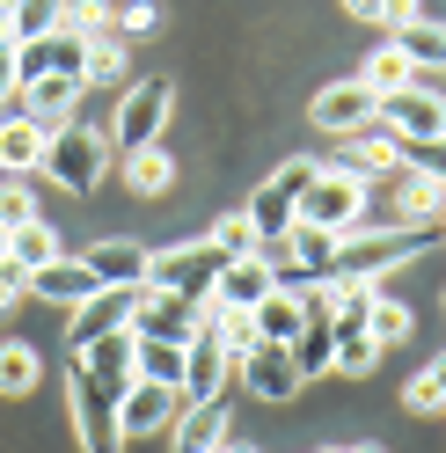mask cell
Listing matches in <instances>:
<instances>
[{
  "label": "cell",
  "instance_id": "cell-1",
  "mask_svg": "<svg viewBox=\"0 0 446 453\" xmlns=\"http://www.w3.org/2000/svg\"><path fill=\"white\" fill-rule=\"evenodd\" d=\"M66 403H73V439H81V453H125V424H118L125 388H118V380H96L88 365L73 358V373H66Z\"/></svg>",
  "mask_w": 446,
  "mask_h": 453
},
{
  "label": "cell",
  "instance_id": "cell-2",
  "mask_svg": "<svg viewBox=\"0 0 446 453\" xmlns=\"http://www.w3.org/2000/svg\"><path fill=\"white\" fill-rule=\"evenodd\" d=\"M322 176V161L315 154H300V161H278L271 168V183H257V197H249V226H257V249L264 242H286L293 226H300V190H308Z\"/></svg>",
  "mask_w": 446,
  "mask_h": 453
},
{
  "label": "cell",
  "instance_id": "cell-3",
  "mask_svg": "<svg viewBox=\"0 0 446 453\" xmlns=\"http://www.w3.org/2000/svg\"><path fill=\"white\" fill-rule=\"evenodd\" d=\"M432 226H403V234H388V226H358V234H344L337 249V271L344 278H366V286H388L410 257H425Z\"/></svg>",
  "mask_w": 446,
  "mask_h": 453
},
{
  "label": "cell",
  "instance_id": "cell-4",
  "mask_svg": "<svg viewBox=\"0 0 446 453\" xmlns=\"http://www.w3.org/2000/svg\"><path fill=\"white\" fill-rule=\"evenodd\" d=\"M103 161H110V132H88V125H51L44 132V176L59 183V190H73V197H88L96 183H103Z\"/></svg>",
  "mask_w": 446,
  "mask_h": 453
},
{
  "label": "cell",
  "instance_id": "cell-5",
  "mask_svg": "<svg viewBox=\"0 0 446 453\" xmlns=\"http://www.w3.org/2000/svg\"><path fill=\"white\" fill-rule=\"evenodd\" d=\"M300 219L329 226V234H358L366 226V176H351L344 161H322V176L300 190Z\"/></svg>",
  "mask_w": 446,
  "mask_h": 453
},
{
  "label": "cell",
  "instance_id": "cell-6",
  "mask_svg": "<svg viewBox=\"0 0 446 453\" xmlns=\"http://www.w3.org/2000/svg\"><path fill=\"white\" fill-rule=\"evenodd\" d=\"M169 73H147V81H132V88L118 96V118H110V147L118 154H139V147H161V125H169Z\"/></svg>",
  "mask_w": 446,
  "mask_h": 453
},
{
  "label": "cell",
  "instance_id": "cell-7",
  "mask_svg": "<svg viewBox=\"0 0 446 453\" xmlns=\"http://www.w3.org/2000/svg\"><path fill=\"white\" fill-rule=\"evenodd\" d=\"M219 249L212 242H176V249H161V257L147 264V286L154 293H176V300H212V286H219Z\"/></svg>",
  "mask_w": 446,
  "mask_h": 453
},
{
  "label": "cell",
  "instance_id": "cell-8",
  "mask_svg": "<svg viewBox=\"0 0 446 453\" xmlns=\"http://www.w3.org/2000/svg\"><path fill=\"white\" fill-rule=\"evenodd\" d=\"M373 118L396 132V139H446V96H439V88H425V81H410V88L381 96Z\"/></svg>",
  "mask_w": 446,
  "mask_h": 453
},
{
  "label": "cell",
  "instance_id": "cell-9",
  "mask_svg": "<svg viewBox=\"0 0 446 453\" xmlns=\"http://www.w3.org/2000/svg\"><path fill=\"white\" fill-rule=\"evenodd\" d=\"M373 110H381V103H373V88L351 73V81H329V88L308 103V118H315L329 139H351V132H366V125H373Z\"/></svg>",
  "mask_w": 446,
  "mask_h": 453
},
{
  "label": "cell",
  "instance_id": "cell-10",
  "mask_svg": "<svg viewBox=\"0 0 446 453\" xmlns=\"http://www.w3.org/2000/svg\"><path fill=\"white\" fill-rule=\"evenodd\" d=\"M235 380H242L249 395H257V403H293V395L308 388V380H300V365H293V351H286V344H257L249 358H235Z\"/></svg>",
  "mask_w": 446,
  "mask_h": 453
},
{
  "label": "cell",
  "instance_id": "cell-11",
  "mask_svg": "<svg viewBox=\"0 0 446 453\" xmlns=\"http://www.w3.org/2000/svg\"><path fill=\"white\" fill-rule=\"evenodd\" d=\"M183 410V388H161V380H125V403H118V424H125V439H154V432H169Z\"/></svg>",
  "mask_w": 446,
  "mask_h": 453
},
{
  "label": "cell",
  "instance_id": "cell-12",
  "mask_svg": "<svg viewBox=\"0 0 446 453\" xmlns=\"http://www.w3.org/2000/svg\"><path fill=\"white\" fill-rule=\"evenodd\" d=\"M81 59H88V44H81V37L44 30L30 44H15V88H30V81H44V73H81ZM81 81H88V73H81Z\"/></svg>",
  "mask_w": 446,
  "mask_h": 453
},
{
  "label": "cell",
  "instance_id": "cell-13",
  "mask_svg": "<svg viewBox=\"0 0 446 453\" xmlns=\"http://www.w3.org/2000/svg\"><path fill=\"white\" fill-rule=\"evenodd\" d=\"M139 293H147V286H103L96 300H81V307H73V336H66V344L81 351V344H96V336H110V329H132Z\"/></svg>",
  "mask_w": 446,
  "mask_h": 453
},
{
  "label": "cell",
  "instance_id": "cell-14",
  "mask_svg": "<svg viewBox=\"0 0 446 453\" xmlns=\"http://www.w3.org/2000/svg\"><path fill=\"white\" fill-rule=\"evenodd\" d=\"M190 329H198V300H176V293H139L132 307V336H161V344H190Z\"/></svg>",
  "mask_w": 446,
  "mask_h": 453
},
{
  "label": "cell",
  "instance_id": "cell-15",
  "mask_svg": "<svg viewBox=\"0 0 446 453\" xmlns=\"http://www.w3.org/2000/svg\"><path fill=\"white\" fill-rule=\"evenodd\" d=\"M264 293H278V271L264 264V257H227L219 264V286H212V300L227 307V315H249Z\"/></svg>",
  "mask_w": 446,
  "mask_h": 453
},
{
  "label": "cell",
  "instance_id": "cell-16",
  "mask_svg": "<svg viewBox=\"0 0 446 453\" xmlns=\"http://www.w3.org/2000/svg\"><path fill=\"white\" fill-rule=\"evenodd\" d=\"M30 293H37V300H51V307H66V315H73L81 300H96V293H103V278H96L88 264H81V257H51L44 271H30Z\"/></svg>",
  "mask_w": 446,
  "mask_h": 453
},
{
  "label": "cell",
  "instance_id": "cell-17",
  "mask_svg": "<svg viewBox=\"0 0 446 453\" xmlns=\"http://www.w3.org/2000/svg\"><path fill=\"white\" fill-rule=\"evenodd\" d=\"M169 432H176V453H212L219 439H227V395H212V403H183Z\"/></svg>",
  "mask_w": 446,
  "mask_h": 453
},
{
  "label": "cell",
  "instance_id": "cell-18",
  "mask_svg": "<svg viewBox=\"0 0 446 453\" xmlns=\"http://www.w3.org/2000/svg\"><path fill=\"white\" fill-rule=\"evenodd\" d=\"M81 88H88L81 73H44V81H30V88H22V118H37L44 132L66 125V110L81 103Z\"/></svg>",
  "mask_w": 446,
  "mask_h": 453
},
{
  "label": "cell",
  "instance_id": "cell-19",
  "mask_svg": "<svg viewBox=\"0 0 446 453\" xmlns=\"http://www.w3.org/2000/svg\"><path fill=\"white\" fill-rule=\"evenodd\" d=\"M388 44H396L403 59L417 66V81H425V73H446V22H432V15H417V22H403V30L388 37Z\"/></svg>",
  "mask_w": 446,
  "mask_h": 453
},
{
  "label": "cell",
  "instance_id": "cell-20",
  "mask_svg": "<svg viewBox=\"0 0 446 453\" xmlns=\"http://www.w3.org/2000/svg\"><path fill=\"white\" fill-rule=\"evenodd\" d=\"M81 264H88L103 286H147V264H154V257H147L139 242H96Z\"/></svg>",
  "mask_w": 446,
  "mask_h": 453
},
{
  "label": "cell",
  "instance_id": "cell-21",
  "mask_svg": "<svg viewBox=\"0 0 446 453\" xmlns=\"http://www.w3.org/2000/svg\"><path fill=\"white\" fill-rule=\"evenodd\" d=\"M37 161H44V125L8 110V118H0V168H8V176H30Z\"/></svg>",
  "mask_w": 446,
  "mask_h": 453
},
{
  "label": "cell",
  "instance_id": "cell-22",
  "mask_svg": "<svg viewBox=\"0 0 446 453\" xmlns=\"http://www.w3.org/2000/svg\"><path fill=\"white\" fill-rule=\"evenodd\" d=\"M249 322H257V336H264V344H293V336L308 329V307H300V293H286V286H278V293H264L257 307H249Z\"/></svg>",
  "mask_w": 446,
  "mask_h": 453
},
{
  "label": "cell",
  "instance_id": "cell-23",
  "mask_svg": "<svg viewBox=\"0 0 446 453\" xmlns=\"http://www.w3.org/2000/svg\"><path fill=\"white\" fill-rule=\"evenodd\" d=\"M132 344H139L132 329H110V336H96V344H81L73 358L88 365L96 380H118V388H125V380H132Z\"/></svg>",
  "mask_w": 446,
  "mask_h": 453
},
{
  "label": "cell",
  "instance_id": "cell-24",
  "mask_svg": "<svg viewBox=\"0 0 446 453\" xmlns=\"http://www.w3.org/2000/svg\"><path fill=\"white\" fill-rule=\"evenodd\" d=\"M183 365H190V351H183V344H161V336H139V344H132V373H139V380L183 388Z\"/></svg>",
  "mask_w": 446,
  "mask_h": 453
},
{
  "label": "cell",
  "instance_id": "cell-25",
  "mask_svg": "<svg viewBox=\"0 0 446 453\" xmlns=\"http://www.w3.org/2000/svg\"><path fill=\"white\" fill-rule=\"evenodd\" d=\"M344 168H351V176H373V168H403V139L373 118L366 132H351V161H344Z\"/></svg>",
  "mask_w": 446,
  "mask_h": 453
},
{
  "label": "cell",
  "instance_id": "cell-26",
  "mask_svg": "<svg viewBox=\"0 0 446 453\" xmlns=\"http://www.w3.org/2000/svg\"><path fill=\"white\" fill-rule=\"evenodd\" d=\"M0 8H8V37L30 44V37H44V30H59L66 0H0Z\"/></svg>",
  "mask_w": 446,
  "mask_h": 453
},
{
  "label": "cell",
  "instance_id": "cell-27",
  "mask_svg": "<svg viewBox=\"0 0 446 453\" xmlns=\"http://www.w3.org/2000/svg\"><path fill=\"white\" fill-rule=\"evenodd\" d=\"M403 219H446V176L410 168L403 176Z\"/></svg>",
  "mask_w": 446,
  "mask_h": 453
},
{
  "label": "cell",
  "instance_id": "cell-28",
  "mask_svg": "<svg viewBox=\"0 0 446 453\" xmlns=\"http://www.w3.org/2000/svg\"><path fill=\"white\" fill-rule=\"evenodd\" d=\"M8 257H15L22 271H44L51 257H66V249H59V234H51L44 219H30V226H8Z\"/></svg>",
  "mask_w": 446,
  "mask_h": 453
},
{
  "label": "cell",
  "instance_id": "cell-29",
  "mask_svg": "<svg viewBox=\"0 0 446 453\" xmlns=\"http://www.w3.org/2000/svg\"><path fill=\"white\" fill-rule=\"evenodd\" d=\"M286 351H293V365H300V380H322V373H329V358H337V336H329V322H308Z\"/></svg>",
  "mask_w": 446,
  "mask_h": 453
},
{
  "label": "cell",
  "instance_id": "cell-30",
  "mask_svg": "<svg viewBox=\"0 0 446 453\" xmlns=\"http://www.w3.org/2000/svg\"><path fill=\"white\" fill-rule=\"evenodd\" d=\"M125 183L139 190V197H161L176 183V161L161 154V147H139V154H125Z\"/></svg>",
  "mask_w": 446,
  "mask_h": 453
},
{
  "label": "cell",
  "instance_id": "cell-31",
  "mask_svg": "<svg viewBox=\"0 0 446 453\" xmlns=\"http://www.w3.org/2000/svg\"><path fill=\"white\" fill-rule=\"evenodd\" d=\"M59 30H66V37H81V44H96V37L118 30V8H110V0H66Z\"/></svg>",
  "mask_w": 446,
  "mask_h": 453
},
{
  "label": "cell",
  "instance_id": "cell-32",
  "mask_svg": "<svg viewBox=\"0 0 446 453\" xmlns=\"http://www.w3.org/2000/svg\"><path fill=\"white\" fill-rule=\"evenodd\" d=\"M358 81H366V88H373V103H381V96H396V88H410V81H417V66L403 59L396 44H381L373 59H366V73H358Z\"/></svg>",
  "mask_w": 446,
  "mask_h": 453
},
{
  "label": "cell",
  "instance_id": "cell-33",
  "mask_svg": "<svg viewBox=\"0 0 446 453\" xmlns=\"http://www.w3.org/2000/svg\"><path fill=\"white\" fill-rule=\"evenodd\" d=\"M403 410H410V417H439V410H446V358H432L425 373H410Z\"/></svg>",
  "mask_w": 446,
  "mask_h": 453
},
{
  "label": "cell",
  "instance_id": "cell-34",
  "mask_svg": "<svg viewBox=\"0 0 446 453\" xmlns=\"http://www.w3.org/2000/svg\"><path fill=\"white\" fill-rule=\"evenodd\" d=\"M410 329H417V315H410V307H403V300H388V293H381V300L366 307V336H373V344H381V351H388V344H403V336H410Z\"/></svg>",
  "mask_w": 446,
  "mask_h": 453
},
{
  "label": "cell",
  "instance_id": "cell-35",
  "mask_svg": "<svg viewBox=\"0 0 446 453\" xmlns=\"http://www.w3.org/2000/svg\"><path fill=\"white\" fill-rule=\"evenodd\" d=\"M37 373H44L37 351L8 336V344H0V395H30V388H37Z\"/></svg>",
  "mask_w": 446,
  "mask_h": 453
},
{
  "label": "cell",
  "instance_id": "cell-36",
  "mask_svg": "<svg viewBox=\"0 0 446 453\" xmlns=\"http://www.w3.org/2000/svg\"><path fill=\"white\" fill-rule=\"evenodd\" d=\"M81 73H88V81H125V37H118V30L96 37L88 59H81Z\"/></svg>",
  "mask_w": 446,
  "mask_h": 453
},
{
  "label": "cell",
  "instance_id": "cell-37",
  "mask_svg": "<svg viewBox=\"0 0 446 453\" xmlns=\"http://www.w3.org/2000/svg\"><path fill=\"white\" fill-rule=\"evenodd\" d=\"M205 242L219 249V257H257V226H249V212H227V219H219Z\"/></svg>",
  "mask_w": 446,
  "mask_h": 453
},
{
  "label": "cell",
  "instance_id": "cell-38",
  "mask_svg": "<svg viewBox=\"0 0 446 453\" xmlns=\"http://www.w3.org/2000/svg\"><path fill=\"white\" fill-rule=\"evenodd\" d=\"M30 219H37V190H30V176L0 183V226H30Z\"/></svg>",
  "mask_w": 446,
  "mask_h": 453
},
{
  "label": "cell",
  "instance_id": "cell-39",
  "mask_svg": "<svg viewBox=\"0 0 446 453\" xmlns=\"http://www.w3.org/2000/svg\"><path fill=\"white\" fill-rule=\"evenodd\" d=\"M154 22H161V15H154V0H118V37H125V44H132V37H147Z\"/></svg>",
  "mask_w": 446,
  "mask_h": 453
},
{
  "label": "cell",
  "instance_id": "cell-40",
  "mask_svg": "<svg viewBox=\"0 0 446 453\" xmlns=\"http://www.w3.org/2000/svg\"><path fill=\"white\" fill-rule=\"evenodd\" d=\"M15 103V37H8V8H0V118Z\"/></svg>",
  "mask_w": 446,
  "mask_h": 453
},
{
  "label": "cell",
  "instance_id": "cell-41",
  "mask_svg": "<svg viewBox=\"0 0 446 453\" xmlns=\"http://www.w3.org/2000/svg\"><path fill=\"white\" fill-rule=\"evenodd\" d=\"M15 300H30V271H22L15 257H0V315H8Z\"/></svg>",
  "mask_w": 446,
  "mask_h": 453
},
{
  "label": "cell",
  "instance_id": "cell-42",
  "mask_svg": "<svg viewBox=\"0 0 446 453\" xmlns=\"http://www.w3.org/2000/svg\"><path fill=\"white\" fill-rule=\"evenodd\" d=\"M344 15L351 22H381V30H388V0H344Z\"/></svg>",
  "mask_w": 446,
  "mask_h": 453
},
{
  "label": "cell",
  "instance_id": "cell-43",
  "mask_svg": "<svg viewBox=\"0 0 446 453\" xmlns=\"http://www.w3.org/2000/svg\"><path fill=\"white\" fill-rule=\"evenodd\" d=\"M417 15H425V8H417V0H388V37H396L403 22H417Z\"/></svg>",
  "mask_w": 446,
  "mask_h": 453
},
{
  "label": "cell",
  "instance_id": "cell-44",
  "mask_svg": "<svg viewBox=\"0 0 446 453\" xmlns=\"http://www.w3.org/2000/svg\"><path fill=\"white\" fill-rule=\"evenodd\" d=\"M344 453H388V446H373V439H366V446H344Z\"/></svg>",
  "mask_w": 446,
  "mask_h": 453
},
{
  "label": "cell",
  "instance_id": "cell-45",
  "mask_svg": "<svg viewBox=\"0 0 446 453\" xmlns=\"http://www.w3.org/2000/svg\"><path fill=\"white\" fill-rule=\"evenodd\" d=\"M212 453H235V439H219V446H212Z\"/></svg>",
  "mask_w": 446,
  "mask_h": 453
},
{
  "label": "cell",
  "instance_id": "cell-46",
  "mask_svg": "<svg viewBox=\"0 0 446 453\" xmlns=\"http://www.w3.org/2000/svg\"><path fill=\"white\" fill-rule=\"evenodd\" d=\"M0 257H8V226H0Z\"/></svg>",
  "mask_w": 446,
  "mask_h": 453
},
{
  "label": "cell",
  "instance_id": "cell-47",
  "mask_svg": "<svg viewBox=\"0 0 446 453\" xmlns=\"http://www.w3.org/2000/svg\"><path fill=\"white\" fill-rule=\"evenodd\" d=\"M322 453H344V446H322Z\"/></svg>",
  "mask_w": 446,
  "mask_h": 453
},
{
  "label": "cell",
  "instance_id": "cell-48",
  "mask_svg": "<svg viewBox=\"0 0 446 453\" xmlns=\"http://www.w3.org/2000/svg\"><path fill=\"white\" fill-rule=\"evenodd\" d=\"M235 453H257V446H235Z\"/></svg>",
  "mask_w": 446,
  "mask_h": 453
},
{
  "label": "cell",
  "instance_id": "cell-49",
  "mask_svg": "<svg viewBox=\"0 0 446 453\" xmlns=\"http://www.w3.org/2000/svg\"><path fill=\"white\" fill-rule=\"evenodd\" d=\"M110 8H118V0H110Z\"/></svg>",
  "mask_w": 446,
  "mask_h": 453
},
{
  "label": "cell",
  "instance_id": "cell-50",
  "mask_svg": "<svg viewBox=\"0 0 446 453\" xmlns=\"http://www.w3.org/2000/svg\"><path fill=\"white\" fill-rule=\"evenodd\" d=\"M439 234H446V226H439Z\"/></svg>",
  "mask_w": 446,
  "mask_h": 453
}]
</instances>
